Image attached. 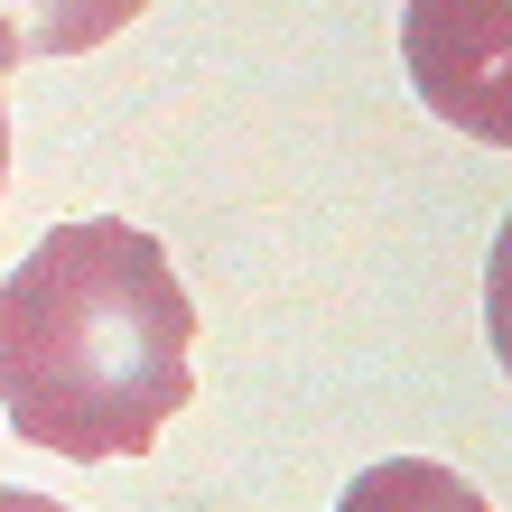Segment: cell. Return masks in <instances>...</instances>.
Segmentation results:
<instances>
[{
    "instance_id": "3957f363",
    "label": "cell",
    "mask_w": 512,
    "mask_h": 512,
    "mask_svg": "<svg viewBox=\"0 0 512 512\" xmlns=\"http://www.w3.org/2000/svg\"><path fill=\"white\" fill-rule=\"evenodd\" d=\"M149 10V0H0V75L38 56H94Z\"/></svg>"
},
{
    "instance_id": "7a4b0ae2",
    "label": "cell",
    "mask_w": 512,
    "mask_h": 512,
    "mask_svg": "<svg viewBox=\"0 0 512 512\" xmlns=\"http://www.w3.org/2000/svg\"><path fill=\"white\" fill-rule=\"evenodd\" d=\"M401 66L447 131L512 149V0H410Z\"/></svg>"
},
{
    "instance_id": "277c9868",
    "label": "cell",
    "mask_w": 512,
    "mask_h": 512,
    "mask_svg": "<svg viewBox=\"0 0 512 512\" xmlns=\"http://www.w3.org/2000/svg\"><path fill=\"white\" fill-rule=\"evenodd\" d=\"M336 512H494V503L475 494L457 466H438V457H382V466H364L345 485Z\"/></svg>"
},
{
    "instance_id": "6da1fadb",
    "label": "cell",
    "mask_w": 512,
    "mask_h": 512,
    "mask_svg": "<svg viewBox=\"0 0 512 512\" xmlns=\"http://www.w3.org/2000/svg\"><path fill=\"white\" fill-rule=\"evenodd\" d=\"M196 298L122 215L56 224L0 280V410L75 466L149 457L196 401Z\"/></svg>"
},
{
    "instance_id": "8992f818",
    "label": "cell",
    "mask_w": 512,
    "mask_h": 512,
    "mask_svg": "<svg viewBox=\"0 0 512 512\" xmlns=\"http://www.w3.org/2000/svg\"><path fill=\"white\" fill-rule=\"evenodd\" d=\"M0 512H75V503H56V494H28V485H0Z\"/></svg>"
},
{
    "instance_id": "52a82bcc",
    "label": "cell",
    "mask_w": 512,
    "mask_h": 512,
    "mask_svg": "<svg viewBox=\"0 0 512 512\" xmlns=\"http://www.w3.org/2000/svg\"><path fill=\"white\" fill-rule=\"evenodd\" d=\"M0 187H10V103H0Z\"/></svg>"
},
{
    "instance_id": "5b68a950",
    "label": "cell",
    "mask_w": 512,
    "mask_h": 512,
    "mask_svg": "<svg viewBox=\"0 0 512 512\" xmlns=\"http://www.w3.org/2000/svg\"><path fill=\"white\" fill-rule=\"evenodd\" d=\"M485 336H494V364L512 373V215H503L494 252H485Z\"/></svg>"
}]
</instances>
